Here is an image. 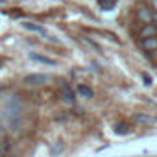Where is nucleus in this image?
Segmentation results:
<instances>
[{"label": "nucleus", "mask_w": 157, "mask_h": 157, "mask_svg": "<svg viewBox=\"0 0 157 157\" xmlns=\"http://www.w3.org/2000/svg\"><path fill=\"white\" fill-rule=\"evenodd\" d=\"M137 19L142 22V24H153V10L148 8V6H139L137 8Z\"/></svg>", "instance_id": "nucleus-1"}, {"label": "nucleus", "mask_w": 157, "mask_h": 157, "mask_svg": "<svg viewBox=\"0 0 157 157\" xmlns=\"http://www.w3.org/2000/svg\"><path fill=\"white\" fill-rule=\"evenodd\" d=\"M50 80H52V78L46 76V74H30V76H26L24 83H28V85H44Z\"/></svg>", "instance_id": "nucleus-2"}, {"label": "nucleus", "mask_w": 157, "mask_h": 157, "mask_svg": "<svg viewBox=\"0 0 157 157\" xmlns=\"http://www.w3.org/2000/svg\"><path fill=\"white\" fill-rule=\"evenodd\" d=\"M139 37H140V39L157 37V26H155V24H142L140 30H139Z\"/></svg>", "instance_id": "nucleus-3"}, {"label": "nucleus", "mask_w": 157, "mask_h": 157, "mask_svg": "<svg viewBox=\"0 0 157 157\" xmlns=\"http://www.w3.org/2000/svg\"><path fill=\"white\" fill-rule=\"evenodd\" d=\"M140 48H142L144 52H157V37L140 39Z\"/></svg>", "instance_id": "nucleus-4"}, {"label": "nucleus", "mask_w": 157, "mask_h": 157, "mask_svg": "<svg viewBox=\"0 0 157 157\" xmlns=\"http://www.w3.org/2000/svg\"><path fill=\"white\" fill-rule=\"evenodd\" d=\"M61 94H63V98L68 100V102L74 100V89H72L68 83H63V85H61Z\"/></svg>", "instance_id": "nucleus-5"}, {"label": "nucleus", "mask_w": 157, "mask_h": 157, "mask_svg": "<svg viewBox=\"0 0 157 157\" xmlns=\"http://www.w3.org/2000/svg\"><path fill=\"white\" fill-rule=\"evenodd\" d=\"M30 59H33V61H37V63H44V65H56V61L54 59H50V57H44V56H39V54H30Z\"/></svg>", "instance_id": "nucleus-6"}, {"label": "nucleus", "mask_w": 157, "mask_h": 157, "mask_svg": "<svg viewBox=\"0 0 157 157\" xmlns=\"http://www.w3.org/2000/svg\"><path fill=\"white\" fill-rule=\"evenodd\" d=\"M76 91L80 93L83 98H93V91H91L87 85H78V87H76Z\"/></svg>", "instance_id": "nucleus-7"}, {"label": "nucleus", "mask_w": 157, "mask_h": 157, "mask_svg": "<svg viewBox=\"0 0 157 157\" xmlns=\"http://www.w3.org/2000/svg\"><path fill=\"white\" fill-rule=\"evenodd\" d=\"M115 131H117V133H120V135H128V133H131V128H129L128 124L120 122V124H117V126H115Z\"/></svg>", "instance_id": "nucleus-8"}, {"label": "nucleus", "mask_w": 157, "mask_h": 157, "mask_svg": "<svg viewBox=\"0 0 157 157\" xmlns=\"http://www.w3.org/2000/svg\"><path fill=\"white\" fill-rule=\"evenodd\" d=\"M24 28H26V30H32V32H35V33H41V35H46V32H44V28H41V26H37V24H32V22H26V24H24Z\"/></svg>", "instance_id": "nucleus-9"}, {"label": "nucleus", "mask_w": 157, "mask_h": 157, "mask_svg": "<svg viewBox=\"0 0 157 157\" xmlns=\"http://www.w3.org/2000/svg\"><path fill=\"white\" fill-rule=\"evenodd\" d=\"M133 120H135V122H140V124H153V122H155L151 117H146V115H135Z\"/></svg>", "instance_id": "nucleus-10"}, {"label": "nucleus", "mask_w": 157, "mask_h": 157, "mask_svg": "<svg viewBox=\"0 0 157 157\" xmlns=\"http://www.w3.org/2000/svg\"><path fill=\"white\" fill-rule=\"evenodd\" d=\"M98 4H100L104 10H113V8H115V0H98Z\"/></svg>", "instance_id": "nucleus-11"}, {"label": "nucleus", "mask_w": 157, "mask_h": 157, "mask_svg": "<svg viewBox=\"0 0 157 157\" xmlns=\"http://www.w3.org/2000/svg\"><path fill=\"white\" fill-rule=\"evenodd\" d=\"M142 80H144V83H146V85H151V78H150L148 74H142Z\"/></svg>", "instance_id": "nucleus-12"}, {"label": "nucleus", "mask_w": 157, "mask_h": 157, "mask_svg": "<svg viewBox=\"0 0 157 157\" xmlns=\"http://www.w3.org/2000/svg\"><path fill=\"white\" fill-rule=\"evenodd\" d=\"M151 6H153V11H157V0H151Z\"/></svg>", "instance_id": "nucleus-13"}, {"label": "nucleus", "mask_w": 157, "mask_h": 157, "mask_svg": "<svg viewBox=\"0 0 157 157\" xmlns=\"http://www.w3.org/2000/svg\"><path fill=\"white\" fill-rule=\"evenodd\" d=\"M153 24L157 26V11H153Z\"/></svg>", "instance_id": "nucleus-14"}]
</instances>
